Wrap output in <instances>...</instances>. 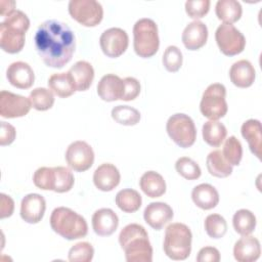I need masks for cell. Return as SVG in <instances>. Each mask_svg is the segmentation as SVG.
<instances>
[{"instance_id":"1","label":"cell","mask_w":262,"mask_h":262,"mask_svg":"<svg viewBox=\"0 0 262 262\" xmlns=\"http://www.w3.org/2000/svg\"><path fill=\"white\" fill-rule=\"evenodd\" d=\"M35 48L43 62L61 69L71 59L76 48V38L71 28L59 20L48 19L36 30Z\"/></svg>"},{"instance_id":"2","label":"cell","mask_w":262,"mask_h":262,"mask_svg":"<svg viewBox=\"0 0 262 262\" xmlns=\"http://www.w3.org/2000/svg\"><path fill=\"white\" fill-rule=\"evenodd\" d=\"M119 244L127 262H151L152 247L145 228L137 223L126 225L119 234Z\"/></svg>"},{"instance_id":"3","label":"cell","mask_w":262,"mask_h":262,"mask_svg":"<svg viewBox=\"0 0 262 262\" xmlns=\"http://www.w3.org/2000/svg\"><path fill=\"white\" fill-rule=\"evenodd\" d=\"M30 28V19L25 12L15 9L0 24V46L7 53L14 54L23 50L26 32Z\"/></svg>"},{"instance_id":"4","label":"cell","mask_w":262,"mask_h":262,"mask_svg":"<svg viewBox=\"0 0 262 262\" xmlns=\"http://www.w3.org/2000/svg\"><path fill=\"white\" fill-rule=\"evenodd\" d=\"M50 226L54 232L69 241L84 237L88 233L85 218L67 207H57L52 211Z\"/></svg>"},{"instance_id":"5","label":"cell","mask_w":262,"mask_h":262,"mask_svg":"<svg viewBox=\"0 0 262 262\" xmlns=\"http://www.w3.org/2000/svg\"><path fill=\"white\" fill-rule=\"evenodd\" d=\"M191 241L192 233L187 225L180 222L171 223L165 230L164 253L172 260H185L191 252Z\"/></svg>"},{"instance_id":"6","label":"cell","mask_w":262,"mask_h":262,"mask_svg":"<svg viewBox=\"0 0 262 262\" xmlns=\"http://www.w3.org/2000/svg\"><path fill=\"white\" fill-rule=\"evenodd\" d=\"M160 47L157 24L147 17L138 19L133 27V48L142 58L154 56Z\"/></svg>"},{"instance_id":"7","label":"cell","mask_w":262,"mask_h":262,"mask_svg":"<svg viewBox=\"0 0 262 262\" xmlns=\"http://www.w3.org/2000/svg\"><path fill=\"white\" fill-rule=\"evenodd\" d=\"M226 88L223 84L213 83L209 85L203 93L200 111L209 120H219L223 118L228 110L226 102Z\"/></svg>"},{"instance_id":"8","label":"cell","mask_w":262,"mask_h":262,"mask_svg":"<svg viewBox=\"0 0 262 262\" xmlns=\"http://www.w3.org/2000/svg\"><path fill=\"white\" fill-rule=\"evenodd\" d=\"M169 137L180 147H190L196 139V128L193 120L186 114L172 115L166 123Z\"/></svg>"},{"instance_id":"9","label":"cell","mask_w":262,"mask_h":262,"mask_svg":"<svg viewBox=\"0 0 262 262\" xmlns=\"http://www.w3.org/2000/svg\"><path fill=\"white\" fill-rule=\"evenodd\" d=\"M68 9L70 15L84 27H95L103 17L102 5L95 0H71Z\"/></svg>"},{"instance_id":"10","label":"cell","mask_w":262,"mask_h":262,"mask_svg":"<svg viewBox=\"0 0 262 262\" xmlns=\"http://www.w3.org/2000/svg\"><path fill=\"white\" fill-rule=\"evenodd\" d=\"M215 40L220 51L227 56L239 54L246 46L245 36L231 24H221L215 32Z\"/></svg>"},{"instance_id":"11","label":"cell","mask_w":262,"mask_h":262,"mask_svg":"<svg viewBox=\"0 0 262 262\" xmlns=\"http://www.w3.org/2000/svg\"><path fill=\"white\" fill-rule=\"evenodd\" d=\"M68 166L76 172H84L91 168L94 162V151L86 141L76 140L72 142L66 151Z\"/></svg>"},{"instance_id":"12","label":"cell","mask_w":262,"mask_h":262,"mask_svg":"<svg viewBox=\"0 0 262 262\" xmlns=\"http://www.w3.org/2000/svg\"><path fill=\"white\" fill-rule=\"evenodd\" d=\"M99 45L104 55L117 58L127 50L129 37L126 31L121 28H110L100 35Z\"/></svg>"},{"instance_id":"13","label":"cell","mask_w":262,"mask_h":262,"mask_svg":"<svg viewBox=\"0 0 262 262\" xmlns=\"http://www.w3.org/2000/svg\"><path fill=\"white\" fill-rule=\"evenodd\" d=\"M32 107L29 98L6 90L0 92V116L6 119L26 116Z\"/></svg>"},{"instance_id":"14","label":"cell","mask_w":262,"mask_h":262,"mask_svg":"<svg viewBox=\"0 0 262 262\" xmlns=\"http://www.w3.org/2000/svg\"><path fill=\"white\" fill-rule=\"evenodd\" d=\"M46 210V202L39 193H29L25 195L20 203V217L30 224L40 222Z\"/></svg>"},{"instance_id":"15","label":"cell","mask_w":262,"mask_h":262,"mask_svg":"<svg viewBox=\"0 0 262 262\" xmlns=\"http://www.w3.org/2000/svg\"><path fill=\"white\" fill-rule=\"evenodd\" d=\"M172 208L164 202H152L148 204L143 212L144 221L154 229L160 230L173 219Z\"/></svg>"},{"instance_id":"16","label":"cell","mask_w":262,"mask_h":262,"mask_svg":"<svg viewBox=\"0 0 262 262\" xmlns=\"http://www.w3.org/2000/svg\"><path fill=\"white\" fill-rule=\"evenodd\" d=\"M125 91L124 79L115 74H106L101 77L97 84L98 96L107 102L122 100Z\"/></svg>"},{"instance_id":"17","label":"cell","mask_w":262,"mask_h":262,"mask_svg":"<svg viewBox=\"0 0 262 262\" xmlns=\"http://www.w3.org/2000/svg\"><path fill=\"white\" fill-rule=\"evenodd\" d=\"M8 82L18 89H29L35 81V74L31 66L25 61H14L6 70Z\"/></svg>"},{"instance_id":"18","label":"cell","mask_w":262,"mask_h":262,"mask_svg":"<svg viewBox=\"0 0 262 262\" xmlns=\"http://www.w3.org/2000/svg\"><path fill=\"white\" fill-rule=\"evenodd\" d=\"M92 228L99 236L112 235L119 226L118 215L110 208L96 210L91 219Z\"/></svg>"},{"instance_id":"19","label":"cell","mask_w":262,"mask_h":262,"mask_svg":"<svg viewBox=\"0 0 262 262\" xmlns=\"http://www.w3.org/2000/svg\"><path fill=\"white\" fill-rule=\"evenodd\" d=\"M120 180V171L111 163L101 164L93 173V183L101 191H112L119 185Z\"/></svg>"},{"instance_id":"20","label":"cell","mask_w":262,"mask_h":262,"mask_svg":"<svg viewBox=\"0 0 262 262\" xmlns=\"http://www.w3.org/2000/svg\"><path fill=\"white\" fill-rule=\"evenodd\" d=\"M181 39L186 49L199 50L207 43L208 28L203 21L193 20L184 28Z\"/></svg>"},{"instance_id":"21","label":"cell","mask_w":262,"mask_h":262,"mask_svg":"<svg viewBox=\"0 0 262 262\" xmlns=\"http://www.w3.org/2000/svg\"><path fill=\"white\" fill-rule=\"evenodd\" d=\"M261 246L258 238L249 235H243L233 247V256L237 262H253L259 259Z\"/></svg>"},{"instance_id":"22","label":"cell","mask_w":262,"mask_h":262,"mask_svg":"<svg viewBox=\"0 0 262 262\" xmlns=\"http://www.w3.org/2000/svg\"><path fill=\"white\" fill-rule=\"evenodd\" d=\"M229 78L232 84L236 87L248 88L255 82L256 71L249 60L239 59L231 66L229 70Z\"/></svg>"},{"instance_id":"23","label":"cell","mask_w":262,"mask_h":262,"mask_svg":"<svg viewBox=\"0 0 262 262\" xmlns=\"http://www.w3.org/2000/svg\"><path fill=\"white\" fill-rule=\"evenodd\" d=\"M68 73L74 82L76 91H86L91 86L94 79V69L92 64L86 60L75 62Z\"/></svg>"},{"instance_id":"24","label":"cell","mask_w":262,"mask_h":262,"mask_svg":"<svg viewBox=\"0 0 262 262\" xmlns=\"http://www.w3.org/2000/svg\"><path fill=\"white\" fill-rule=\"evenodd\" d=\"M192 202L202 210H211L219 203L217 189L209 183H201L193 187L191 191Z\"/></svg>"},{"instance_id":"25","label":"cell","mask_w":262,"mask_h":262,"mask_svg":"<svg viewBox=\"0 0 262 262\" xmlns=\"http://www.w3.org/2000/svg\"><path fill=\"white\" fill-rule=\"evenodd\" d=\"M261 123L259 120L250 119L243 123L241 132L243 137L247 140L250 150L254 156H256L259 160L261 159V146H262V139H261Z\"/></svg>"},{"instance_id":"26","label":"cell","mask_w":262,"mask_h":262,"mask_svg":"<svg viewBox=\"0 0 262 262\" xmlns=\"http://www.w3.org/2000/svg\"><path fill=\"white\" fill-rule=\"evenodd\" d=\"M141 190L149 198H160L166 192L164 177L156 171H147L142 174L139 180Z\"/></svg>"},{"instance_id":"27","label":"cell","mask_w":262,"mask_h":262,"mask_svg":"<svg viewBox=\"0 0 262 262\" xmlns=\"http://www.w3.org/2000/svg\"><path fill=\"white\" fill-rule=\"evenodd\" d=\"M202 134L204 141L213 147L220 146L226 138V127L219 121L209 120L202 128Z\"/></svg>"},{"instance_id":"28","label":"cell","mask_w":262,"mask_h":262,"mask_svg":"<svg viewBox=\"0 0 262 262\" xmlns=\"http://www.w3.org/2000/svg\"><path fill=\"white\" fill-rule=\"evenodd\" d=\"M217 17L224 24L237 21L243 13L242 5L236 0H218L215 6Z\"/></svg>"},{"instance_id":"29","label":"cell","mask_w":262,"mask_h":262,"mask_svg":"<svg viewBox=\"0 0 262 262\" xmlns=\"http://www.w3.org/2000/svg\"><path fill=\"white\" fill-rule=\"evenodd\" d=\"M48 87L49 89L57 96L66 98L73 95L76 92V88L74 82L67 73H56L49 77L48 79Z\"/></svg>"},{"instance_id":"30","label":"cell","mask_w":262,"mask_h":262,"mask_svg":"<svg viewBox=\"0 0 262 262\" xmlns=\"http://www.w3.org/2000/svg\"><path fill=\"white\" fill-rule=\"evenodd\" d=\"M206 166L208 172L214 177L225 178L232 173V166L228 164L219 149L213 150L207 156Z\"/></svg>"},{"instance_id":"31","label":"cell","mask_w":262,"mask_h":262,"mask_svg":"<svg viewBox=\"0 0 262 262\" xmlns=\"http://www.w3.org/2000/svg\"><path fill=\"white\" fill-rule=\"evenodd\" d=\"M116 205L125 213H134L139 210L142 199L139 192L132 188H124L118 191L115 199Z\"/></svg>"},{"instance_id":"32","label":"cell","mask_w":262,"mask_h":262,"mask_svg":"<svg viewBox=\"0 0 262 262\" xmlns=\"http://www.w3.org/2000/svg\"><path fill=\"white\" fill-rule=\"evenodd\" d=\"M256 224V216L248 209L237 210L232 217L233 228L241 235L251 234L255 230Z\"/></svg>"},{"instance_id":"33","label":"cell","mask_w":262,"mask_h":262,"mask_svg":"<svg viewBox=\"0 0 262 262\" xmlns=\"http://www.w3.org/2000/svg\"><path fill=\"white\" fill-rule=\"evenodd\" d=\"M111 115L115 122L124 126H134L141 118L139 111L129 105H117L113 107Z\"/></svg>"},{"instance_id":"34","label":"cell","mask_w":262,"mask_h":262,"mask_svg":"<svg viewBox=\"0 0 262 262\" xmlns=\"http://www.w3.org/2000/svg\"><path fill=\"white\" fill-rule=\"evenodd\" d=\"M29 99L32 106L37 111H47L53 106L54 95L53 92L44 87H37L30 93Z\"/></svg>"},{"instance_id":"35","label":"cell","mask_w":262,"mask_h":262,"mask_svg":"<svg viewBox=\"0 0 262 262\" xmlns=\"http://www.w3.org/2000/svg\"><path fill=\"white\" fill-rule=\"evenodd\" d=\"M55 170L54 167H40L33 175V182L36 187L43 190H53L55 188Z\"/></svg>"},{"instance_id":"36","label":"cell","mask_w":262,"mask_h":262,"mask_svg":"<svg viewBox=\"0 0 262 262\" xmlns=\"http://www.w3.org/2000/svg\"><path fill=\"white\" fill-rule=\"evenodd\" d=\"M222 155L231 166H238L243 158V146L235 136H229L225 139Z\"/></svg>"},{"instance_id":"37","label":"cell","mask_w":262,"mask_h":262,"mask_svg":"<svg viewBox=\"0 0 262 262\" xmlns=\"http://www.w3.org/2000/svg\"><path fill=\"white\" fill-rule=\"evenodd\" d=\"M207 234L212 238H221L227 231V223L224 217L219 214H210L206 217L204 222Z\"/></svg>"},{"instance_id":"38","label":"cell","mask_w":262,"mask_h":262,"mask_svg":"<svg viewBox=\"0 0 262 262\" xmlns=\"http://www.w3.org/2000/svg\"><path fill=\"white\" fill-rule=\"evenodd\" d=\"M175 169L179 175L187 180H195L202 174L199 164L187 157L179 158L175 163Z\"/></svg>"},{"instance_id":"39","label":"cell","mask_w":262,"mask_h":262,"mask_svg":"<svg viewBox=\"0 0 262 262\" xmlns=\"http://www.w3.org/2000/svg\"><path fill=\"white\" fill-rule=\"evenodd\" d=\"M182 61H183L182 52L177 46L170 45L165 49L162 57V62L164 68L168 72L175 73L179 71V69L182 66Z\"/></svg>"},{"instance_id":"40","label":"cell","mask_w":262,"mask_h":262,"mask_svg":"<svg viewBox=\"0 0 262 262\" xmlns=\"http://www.w3.org/2000/svg\"><path fill=\"white\" fill-rule=\"evenodd\" d=\"M94 256V248L88 242H80L74 245L69 251V261L90 262Z\"/></svg>"},{"instance_id":"41","label":"cell","mask_w":262,"mask_h":262,"mask_svg":"<svg viewBox=\"0 0 262 262\" xmlns=\"http://www.w3.org/2000/svg\"><path fill=\"white\" fill-rule=\"evenodd\" d=\"M54 170L56 176L54 191L58 193L70 191L75 183V178L72 171L69 168L62 166L54 167Z\"/></svg>"},{"instance_id":"42","label":"cell","mask_w":262,"mask_h":262,"mask_svg":"<svg viewBox=\"0 0 262 262\" xmlns=\"http://www.w3.org/2000/svg\"><path fill=\"white\" fill-rule=\"evenodd\" d=\"M210 4V0H189L185 2V11L189 17L198 20L209 12Z\"/></svg>"},{"instance_id":"43","label":"cell","mask_w":262,"mask_h":262,"mask_svg":"<svg viewBox=\"0 0 262 262\" xmlns=\"http://www.w3.org/2000/svg\"><path fill=\"white\" fill-rule=\"evenodd\" d=\"M124 83H125V91H124V96L122 100L130 101L135 99L139 95L140 89H141L139 81L133 77H126L124 78Z\"/></svg>"},{"instance_id":"44","label":"cell","mask_w":262,"mask_h":262,"mask_svg":"<svg viewBox=\"0 0 262 262\" xmlns=\"http://www.w3.org/2000/svg\"><path fill=\"white\" fill-rule=\"evenodd\" d=\"M1 132H0V145L5 146L11 144L16 136L15 128L4 121H1Z\"/></svg>"},{"instance_id":"45","label":"cell","mask_w":262,"mask_h":262,"mask_svg":"<svg viewBox=\"0 0 262 262\" xmlns=\"http://www.w3.org/2000/svg\"><path fill=\"white\" fill-rule=\"evenodd\" d=\"M198 262H218L220 261V253L214 247L202 248L196 256Z\"/></svg>"},{"instance_id":"46","label":"cell","mask_w":262,"mask_h":262,"mask_svg":"<svg viewBox=\"0 0 262 262\" xmlns=\"http://www.w3.org/2000/svg\"><path fill=\"white\" fill-rule=\"evenodd\" d=\"M14 210V202L13 200L5 194V193H1L0 194V218H6V217H10L13 213Z\"/></svg>"},{"instance_id":"47","label":"cell","mask_w":262,"mask_h":262,"mask_svg":"<svg viewBox=\"0 0 262 262\" xmlns=\"http://www.w3.org/2000/svg\"><path fill=\"white\" fill-rule=\"evenodd\" d=\"M0 7H1V15L6 16L10 12H12L15 7V2L14 1H1L0 2Z\"/></svg>"}]
</instances>
